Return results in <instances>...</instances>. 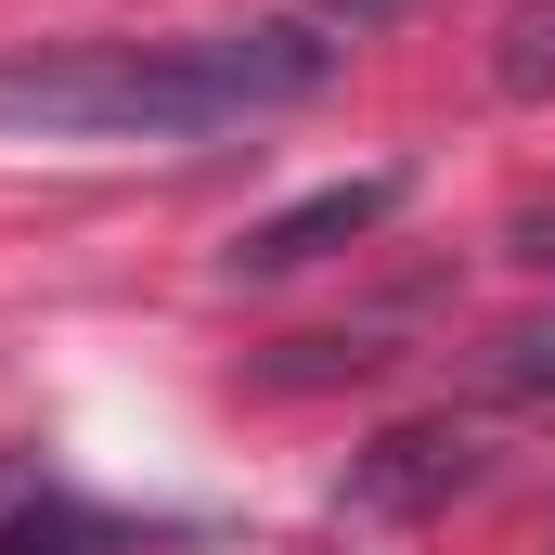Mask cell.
<instances>
[{"label": "cell", "mask_w": 555, "mask_h": 555, "mask_svg": "<svg viewBox=\"0 0 555 555\" xmlns=\"http://www.w3.org/2000/svg\"><path fill=\"white\" fill-rule=\"evenodd\" d=\"M310 26H207V39H52L0 52V142H207L323 91Z\"/></svg>", "instance_id": "obj_1"}, {"label": "cell", "mask_w": 555, "mask_h": 555, "mask_svg": "<svg viewBox=\"0 0 555 555\" xmlns=\"http://www.w3.org/2000/svg\"><path fill=\"white\" fill-rule=\"evenodd\" d=\"M401 207V168H362V181H323V194H297V207H272L246 246H233V272L272 284V272H310V259H336V246H362L375 220Z\"/></svg>", "instance_id": "obj_2"}, {"label": "cell", "mask_w": 555, "mask_h": 555, "mask_svg": "<svg viewBox=\"0 0 555 555\" xmlns=\"http://www.w3.org/2000/svg\"><path fill=\"white\" fill-rule=\"evenodd\" d=\"M478 478V439L465 426H401V439H375L362 465H349V504H375V517H414L439 491H465Z\"/></svg>", "instance_id": "obj_3"}, {"label": "cell", "mask_w": 555, "mask_h": 555, "mask_svg": "<svg viewBox=\"0 0 555 555\" xmlns=\"http://www.w3.org/2000/svg\"><path fill=\"white\" fill-rule=\"evenodd\" d=\"M0 555H142V530H130V517H104V504L26 491V504H0Z\"/></svg>", "instance_id": "obj_4"}, {"label": "cell", "mask_w": 555, "mask_h": 555, "mask_svg": "<svg viewBox=\"0 0 555 555\" xmlns=\"http://www.w3.org/2000/svg\"><path fill=\"white\" fill-rule=\"evenodd\" d=\"M336 13H349V26H375V13H401V0H336Z\"/></svg>", "instance_id": "obj_5"}]
</instances>
